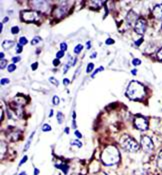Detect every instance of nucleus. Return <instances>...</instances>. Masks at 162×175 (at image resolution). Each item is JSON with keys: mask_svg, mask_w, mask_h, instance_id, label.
I'll return each instance as SVG.
<instances>
[{"mask_svg": "<svg viewBox=\"0 0 162 175\" xmlns=\"http://www.w3.org/2000/svg\"><path fill=\"white\" fill-rule=\"evenodd\" d=\"M101 160L104 165L107 166H111L118 163L120 160V154L118 149L113 145L107 146L101 153Z\"/></svg>", "mask_w": 162, "mask_h": 175, "instance_id": "1", "label": "nucleus"}, {"mask_svg": "<svg viewBox=\"0 0 162 175\" xmlns=\"http://www.w3.org/2000/svg\"><path fill=\"white\" fill-rule=\"evenodd\" d=\"M146 94L145 87L141 83L137 81H132L128 85V88L126 90V95L128 98L132 100H140L142 99Z\"/></svg>", "mask_w": 162, "mask_h": 175, "instance_id": "2", "label": "nucleus"}, {"mask_svg": "<svg viewBox=\"0 0 162 175\" xmlns=\"http://www.w3.org/2000/svg\"><path fill=\"white\" fill-rule=\"evenodd\" d=\"M120 145L122 146L123 149L128 152H136L140 147L136 140L127 134H124L120 138Z\"/></svg>", "mask_w": 162, "mask_h": 175, "instance_id": "3", "label": "nucleus"}, {"mask_svg": "<svg viewBox=\"0 0 162 175\" xmlns=\"http://www.w3.org/2000/svg\"><path fill=\"white\" fill-rule=\"evenodd\" d=\"M21 17L23 21L34 22V21H37L38 19H39V14L34 10H26V11H22Z\"/></svg>", "mask_w": 162, "mask_h": 175, "instance_id": "4", "label": "nucleus"}, {"mask_svg": "<svg viewBox=\"0 0 162 175\" xmlns=\"http://www.w3.org/2000/svg\"><path fill=\"white\" fill-rule=\"evenodd\" d=\"M141 147L145 153H151L154 149V144L149 136H143L141 138Z\"/></svg>", "mask_w": 162, "mask_h": 175, "instance_id": "5", "label": "nucleus"}, {"mask_svg": "<svg viewBox=\"0 0 162 175\" xmlns=\"http://www.w3.org/2000/svg\"><path fill=\"white\" fill-rule=\"evenodd\" d=\"M134 126L136 129L140 131H145L148 128V121L145 117L142 116H137L134 119Z\"/></svg>", "mask_w": 162, "mask_h": 175, "instance_id": "6", "label": "nucleus"}, {"mask_svg": "<svg viewBox=\"0 0 162 175\" xmlns=\"http://www.w3.org/2000/svg\"><path fill=\"white\" fill-rule=\"evenodd\" d=\"M134 29L136 31V33L140 34V35L144 34V32L146 30V21L143 18H139L136 21V23H135Z\"/></svg>", "mask_w": 162, "mask_h": 175, "instance_id": "7", "label": "nucleus"}, {"mask_svg": "<svg viewBox=\"0 0 162 175\" xmlns=\"http://www.w3.org/2000/svg\"><path fill=\"white\" fill-rule=\"evenodd\" d=\"M30 3L33 5V8L42 11V12H45L48 9V2L47 1H31Z\"/></svg>", "mask_w": 162, "mask_h": 175, "instance_id": "8", "label": "nucleus"}, {"mask_svg": "<svg viewBox=\"0 0 162 175\" xmlns=\"http://www.w3.org/2000/svg\"><path fill=\"white\" fill-rule=\"evenodd\" d=\"M66 12H67V6H65V5L64 6H57L53 11V15L60 18V17H63L66 14Z\"/></svg>", "mask_w": 162, "mask_h": 175, "instance_id": "9", "label": "nucleus"}, {"mask_svg": "<svg viewBox=\"0 0 162 175\" xmlns=\"http://www.w3.org/2000/svg\"><path fill=\"white\" fill-rule=\"evenodd\" d=\"M138 15L134 12V11H130L127 15V21H128L129 25H135L136 21L138 20Z\"/></svg>", "mask_w": 162, "mask_h": 175, "instance_id": "10", "label": "nucleus"}, {"mask_svg": "<svg viewBox=\"0 0 162 175\" xmlns=\"http://www.w3.org/2000/svg\"><path fill=\"white\" fill-rule=\"evenodd\" d=\"M152 13H153L154 17H155L156 19L162 20V4L156 5V6L154 7L153 11H152Z\"/></svg>", "mask_w": 162, "mask_h": 175, "instance_id": "11", "label": "nucleus"}, {"mask_svg": "<svg viewBox=\"0 0 162 175\" xmlns=\"http://www.w3.org/2000/svg\"><path fill=\"white\" fill-rule=\"evenodd\" d=\"M14 44H15V42L14 41H12V40H5V41H3V43H2V46H3V48L4 49H9V48H11L12 46H14Z\"/></svg>", "mask_w": 162, "mask_h": 175, "instance_id": "12", "label": "nucleus"}, {"mask_svg": "<svg viewBox=\"0 0 162 175\" xmlns=\"http://www.w3.org/2000/svg\"><path fill=\"white\" fill-rule=\"evenodd\" d=\"M133 175H148L147 171L145 170V169H137V170L134 171V173H133Z\"/></svg>", "mask_w": 162, "mask_h": 175, "instance_id": "13", "label": "nucleus"}, {"mask_svg": "<svg viewBox=\"0 0 162 175\" xmlns=\"http://www.w3.org/2000/svg\"><path fill=\"white\" fill-rule=\"evenodd\" d=\"M63 121H64V115L61 112H58L57 113V122H58V124H62Z\"/></svg>", "mask_w": 162, "mask_h": 175, "instance_id": "14", "label": "nucleus"}, {"mask_svg": "<svg viewBox=\"0 0 162 175\" xmlns=\"http://www.w3.org/2000/svg\"><path fill=\"white\" fill-rule=\"evenodd\" d=\"M157 165H158V167H159V168L162 170V151L160 152V153H159V155H158Z\"/></svg>", "mask_w": 162, "mask_h": 175, "instance_id": "15", "label": "nucleus"}, {"mask_svg": "<svg viewBox=\"0 0 162 175\" xmlns=\"http://www.w3.org/2000/svg\"><path fill=\"white\" fill-rule=\"evenodd\" d=\"M82 48H83L82 44H78L76 47H74V53L75 54H79L81 52V50H82Z\"/></svg>", "mask_w": 162, "mask_h": 175, "instance_id": "16", "label": "nucleus"}, {"mask_svg": "<svg viewBox=\"0 0 162 175\" xmlns=\"http://www.w3.org/2000/svg\"><path fill=\"white\" fill-rule=\"evenodd\" d=\"M57 168H59V169H62V170H63V172L65 173H67V171H68V166L67 165H57Z\"/></svg>", "mask_w": 162, "mask_h": 175, "instance_id": "17", "label": "nucleus"}, {"mask_svg": "<svg viewBox=\"0 0 162 175\" xmlns=\"http://www.w3.org/2000/svg\"><path fill=\"white\" fill-rule=\"evenodd\" d=\"M71 145H76L77 147H82V143L78 140H71Z\"/></svg>", "mask_w": 162, "mask_h": 175, "instance_id": "18", "label": "nucleus"}, {"mask_svg": "<svg viewBox=\"0 0 162 175\" xmlns=\"http://www.w3.org/2000/svg\"><path fill=\"white\" fill-rule=\"evenodd\" d=\"M40 41H41V38H40L39 36H36V37L33 38V40L31 41V44L35 45V44H37L38 42H40Z\"/></svg>", "mask_w": 162, "mask_h": 175, "instance_id": "19", "label": "nucleus"}, {"mask_svg": "<svg viewBox=\"0 0 162 175\" xmlns=\"http://www.w3.org/2000/svg\"><path fill=\"white\" fill-rule=\"evenodd\" d=\"M27 39H26L25 37H20V39H19V44L21 45H25V44H27Z\"/></svg>", "mask_w": 162, "mask_h": 175, "instance_id": "20", "label": "nucleus"}, {"mask_svg": "<svg viewBox=\"0 0 162 175\" xmlns=\"http://www.w3.org/2000/svg\"><path fill=\"white\" fill-rule=\"evenodd\" d=\"M93 68H94V64H93V63H89L88 65H87L86 72H87V73H90V72L93 70Z\"/></svg>", "mask_w": 162, "mask_h": 175, "instance_id": "21", "label": "nucleus"}, {"mask_svg": "<svg viewBox=\"0 0 162 175\" xmlns=\"http://www.w3.org/2000/svg\"><path fill=\"white\" fill-rule=\"evenodd\" d=\"M51 130V126L49 124H44L42 126V131L44 132H47V131H50Z\"/></svg>", "mask_w": 162, "mask_h": 175, "instance_id": "22", "label": "nucleus"}, {"mask_svg": "<svg viewBox=\"0 0 162 175\" xmlns=\"http://www.w3.org/2000/svg\"><path fill=\"white\" fill-rule=\"evenodd\" d=\"M19 30H20V29H19L18 26H13V27L11 28V33H12V34H17L19 32Z\"/></svg>", "mask_w": 162, "mask_h": 175, "instance_id": "23", "label": "nucleus"}, {"mask_svg": "<svg viewBox=\"0 0 162 175\" xmlns=\"http://www.w3.org/2000/svg\"><path fill=\"white\" fill-rule=\"evenodd\" d=\"M7 69H8V72H13L16 69V65H15V64H10V65H8Z\"/></svg>", "mask_w": 162, "mask_h": 175, "instance_id": "24", "label": "nucleus"}, {"mask_svg": "<svg viewBox=\"0 0 162 175\" xmlns=\"http://www.w3.org/2000/svg\"><path fill=\"white\" fill-rule=\"evenodd\" d=\"M60 50H61V51L67 50V44H66V42L60 43Z\"/></svg>", "mask_w": 162, "mask_h": 175, "instance_id": "25", "label": "nucleus"}, {"mask_svg": "<svg viewBox=\"0 0 162 175\" xmlns=\"http://www.w3.org/2000/svg\"><path fill=\"white\" fill-rule=\"evenodd\" d=\"M59 101H60V99H59L58 96H56V95H55V96H53V104H54V105H58Z\"/></svg>", "mask_w": 162, "mask_h": 175, "instance_id": "26", "label": "nucleus"}, {"mask_svg": "<svg viewBox=\"0 0 162 175\" xmlns=\"http://www.w3.org/2000/svg\"><path fill=\"white\" fill-rule=\"evenodd\" d=\"M49 81H50L51 83H53V84H54L55 86H58L59 82H58V81L56 80V79L54 78V77H50V78H49Z\"/></svg>", "mask_w": 162, "mask_h": 175, "instance_id": "27", "label": "nucleus"}, {"mask_svg": "<svg viewBox=\"0 0 162 175\" xmlns=\"http://www.w3.org/2000/svg\"><path fill=\"white\" fill-rule=\"evenodd\" d=\"M64 56V51H58V52L56 53V58L57 59H59V58H62V57Z\"/></svg>", "mask_w": 162, "mask_h": 175, "instance_id": "28", "label": "nucleus"}, {"mask_svg": "<svg viewBox=\"0 0 162 175\" xmlns=\"http://www.w3.org/2000/svg\"><path fill=\"white\" fill-rule=\"evenodd\" d=\"M6 64H7L6 60L2 59V60H1V62H0V68H1V69H3V68H4L5 66H6Z\"/></svg>", "mask_w": 162, "mask_h": 175, "instance_id": "29", "label": "nucleus"}, {"mask_svg": "<svg viewBox=\"0 0 162 175\" xmlns=\"http://www.w3.org/2000/svg\"><path fill=\"white\" fill-rule=\"evenodd\" d=\"M32 136H33V134H32L31 136H30L29 140H28V142H27V145H26V146H25V148H24V149H25V151H26V150L28 149V148H29V146H30V143H31V140H32Z\"/></svg>", "mask_w": 162, "mask_h": 175, "instance_id": "30", "label": "nucleus"}, {"mask_svg": "<svg viewBox=\"0 0 162 175\" xmlns=\"http://www.w3.org/2000/svg\"><path fill=\"white\" fill-rule=\"evenodd\" d=\"M8 83H9V79H8V78H3V79H1V85L8 84Z\"/></svg>", "mask_w": 162, "mask_h": 175, "instance_id": "31", "label": "nucleus"}, {"mask_svg": "<svg viewBox=\"0 0 162 175\" xmlns=\"http://www.w3.org/2000/svg\"><path fill=\"white\" fill-rule=\"evenodd\" d=\"M157 58L159 60H162V48L157 52Z\"/></svg>", "mask_w": 162, "mask_h": 175, "instance_id": "32", "label": "nucleus"}, {"mask_svg": "<svg viewBox=\"0 0 162 175\" xmlns=\"http://www.w3.org/2000/svg\"><path fill=\"white\" fill-rule=\"evenodd\" d=\"M15 51H16V53H20L22 51V46L20 44L19 45H17V47H16V49H15Z\"/></svg>", "mask_w": 162, "mask_h": 175, "instance_id": "33", "label": "nucleus"}, {"mask_svg": "<svg viewBox=\"0 0 162 175\" xmlns=\"http://www.w3.org/2000/svg\"><path fill=\"white\" fill-rule=\"evenodd\" d=\"M132 63L134 64V65H140L141 64V61L139 59H133V61H132Z\"/></svg>", "mask_w": 162, "mask_h": 175, "instance_id": "34", "label": "nucleus"}, {"mask_svg": "<svg viewBox=\"0 0 162 175\" xmlns=\"http://www.w3.org/2000/svg\"><path fill=\"white\" fill-rule=\"evenodd\" d=\"M12 61H13V63H16V62L20 61V57H19V56L13 57V58H12Z\"/></svg>", "mask_w": 162, "mask_h": 175, "instance_id": "35", "label": "nucleus"}, {"mask_svg": "<svg viewBox=\"0 0 162 175\" xmlns=\"http://www.w3.org/2000/svg\"><path fill=\"white\" fill-rule=\"evenodd\" d=\"M27 159H28V157H27V156H24L23 158H22V160L20 161V163H19V165H22L24 162H26V161H27Z\"/></svg>", "mask_w": 162, "mask_h": 175, "instance_id": "36", "label": "nucleus"}, {"mask_svg": "<svg viewBox=\"0 0 162 175\" xmlns=\"http://www.w3.org/2000/svg\"><path fill=\"white\" fill-rule=\"evenodd\" d=\"M102 70H103V67H100V68H98V69H96V71H95L94 73L92 74V77H94V76H95V74H96V73H98V72H100V71H102Z\"/></svg>", "mask_w": 162, "mask_h": 175, "instance_id": "37", "label": "nucleus"}, {"mask_svg": "<svg viewBox=\"0 0 162 175\" xmlns=\"http://www.w3.org/2000/svg\"><path fill=\"white\" fill-rule=\"evenodd\" d=\"M75 135H76V137L77 138H82V135H81V133H80L79 131L76 130L75 131Z\"/></svg>", "mask_w": 162, "mask_h": 175, "instance_id": "38", "label": "nucleus"}, {"mask_svg": "<svg viewBox=\"0 0 162 175\" xmlns=\"http://www.w3.org/2000/svg\"><path fill=\"white\" fill-rule=\"evenodd\" d=\"M37 67H38V63H37V62H35V63H33V64L31 65V68H32L33 70L37 69Z\"/></svg>", "mask_w": 162, "mask_h": 175, "instance_id": "39", "label": "nucleus"}, {"mask_svg": "<svg viewBox=\"0 0 162 175\" xmlns=\"http://www.w3.org/2000/svg\"><path fill=\"white\" fill-rule=\"evenodd\" d=\"M69 67H70V66L68 65V64H66V65L64 66V68H63V72H64V73H66V72L68 71V69H69Z\"/></svg>", "mask_w": 162, "mask_h": 175, "instance_id": "40", "label": "nucleus"}, {"mask_svg": "<svg viewBox=\"0 0 162 175\" xmlns=\"http://www.w3.org/2000/svg\"><path fill=\"white\" fill-rule=\"evenodd\" d=\"M53 64H54L55 66H57V65H59L60 64V61H59V59H55V60H53Z\"/></svg>", "mask_w": 162, "mask_h": 175, "instance_id": "41", "label": "nucleus"}, {"mask_svg": "<svg viewBox=\"0 0 162 175\" xmlns=\"http://www.w3.org/2000/svg\"><path fill=\"white\" fill-rule=\"evenodd\" d=\"M69 83H70V81L68 80L67 78H65V79H64V80H63V84H64V85H68V84H69Z\"/></svg>", "mask_w": 162, "mask_h": 175, "instance_id": "42", "label": "nucleus"}, {"mask_svg": "<svg viewBox=\"0 0 162 175\" xmlns=\"http://www.w3.org/2000/svg\"><path fill=\"white\" fill-rule=\"evenodd\" d=\"M114 41L112 40V39H107V40H106V44H112V43H113Z\"/></svg>", "mask_w": 162, "mask_h": 175, "instance_id": "43", "label": "nucleus"}, {"mask_svg": "<svg viewBox=\"0 0 162 175\" xmlns=\"http://www.w3.org/2000/svg\"><path fill=\"white\" fill-rule=\"evenodd\" d=\"M39 174V169L34 168V175H38Z\"/></svg>", "mask_w": 162, "mask_h": 175, "instance_id": "44", "label": "nucleus"}, {"mask_svg": "<svg viewBox=\"0 0 162 175\" xmlns=\"http://www.w3.org/2000/svg\"><path fill=\"white\" fill-rule=\"evenodd\" d=\"M87 47H86V48L87 49H89V48H90V47H91V42H90V41H87Z\"/></svg>", "mask_w": 162, "mask_h": 175, "instance_id": "45", "label": "nucleus"}, {"mask_svg": "<svg viewBox=\"0 0 162 175\" xmlns=\"http://www.w3.org/2000/svg\"><path fill=\"white\" fill-rule=\"evenodd\" d=\"M79 72H80V68H78V69H77V71H76V74H75V75H74V78H75L76 76H77L78 74H79Z\"/></svg>", "mask_w": 162, "mask_h": 175, "instance_id": "46", "label": "nucleus"}, {"mask_svg": "<svg viewBox=\"0 0 162 175\" xmlns=\"http://www.w3.org/2000/svg\"><path fill=\"white\" fill-rule=\"evenodd\" d=\"M0 58H1V60H2L3 58H4V53H2V52L0 53Z\"/></svg>", "mask_w": 162, "mask_h": 175, "instance_id": "47", "label": "nucleus"}, {"mask_svg": "<svg viewBox=\"0 0 162 175\" xmlns=\"http://www.w3.org/2000/svg\"><path fill=\"white\" fill-rule=\"evenodd\" d=\"M2 29H3V23L1 22V23H0V30H1V32H2Z\"/></svg>", "mask_w": 162, "mask_h": 175, "instance_id": "48", "label": "nucleus"}, {"mask_svg": "<svg viewBox=\"0 0 162 175\" xmlns=\"http://www.w3.org/2000/svg\"><path fill=\"white\" fill-rule=\"evenodd\" d=\"M7 21H8V17H5L4 20H3V22H7Z\"/></svg>", "mask_w": 162, "mask_h": 175, "instance_id": "49", "label": "nucleus"}, {"mask_svg": "<svg viewBox=\"0 0 162 175\" xmlns=\"http://www.w3.org/2000/svg\"><path fill=\"white\" fill-rule=\"evenodd\" d=\"M53 115V110H50V113H49V116H50V117H51V116H52Z\"/></svg>", "mask_w": 162, "mask_h": 175, "instance_id": "50", "label": "nucleus"}, {"mask_svg": "<svg viewBox=\"0 0 162 175\" xmlns=\"http://www.w3.org/2000/svg\"><path fill=\"white\" fill-rule=\"evenodd\" d=\"M19 175H27V173H26V172H21Z\"/></svg>", "mask_w": 162, "mask_h": 175, "instance_id": "51", "label": "nucleus"}, {"mask_svg": "<svg viewBox=\"0 0 162 175\" xmlns=\"http://www.w3.org/2000/svg\"><path fill=\"white\" fill-rule=\"evenodd\" d=\"M98 175H108V174H106V173H104V172H101V173H99Z\"/></svg>", "mask_w": 162, "mask_h": 175, "instance_id": "52", "label": "nucleus"}, {"mask_svg": "<svg viewBox=\"0 0 162 175\" xmlns=\"http://www.w3.org/2000/svg\"><path fill=\"white\" fill-rule=\"evenodd\" d=\"M91 57H92V58H95V57H96V53H93V55Z\"/></svg>", "mask_w": 162, "mask_h": 175, "instance_id": "53", "label": "nucleus"}, {"mask_svg": "<svg viewBox=\"0 0 162 175\" xmlns=\"http://www.w3.org/2000/svg\"><path fill=\"white\" fill-rule=\"evenodd\" d=\"M132 74H134V75H135V74H136V70H132Z\"/></svg>", "mask_w": 162, "mask_h": 175, "instance_id": "54", "label": "nucleus"}, {"mask_svg": "<svg viewBox=\"0 0 162 175\" xmlns=\"http://www.w3.org/2000/svg\"><path fill=\"white\" fill-rule=\"evenodd\" d=\"M65 132H66V133H69V129H68V128H65Z\"/></svg>", "mask_w": 162, "mask_h": 175, "instance_id": "55", "label": "nucleus"}, {"mask_svg": "<svg viewBox=\"0 0 162 175\" xmlns=\"http://www.w3.org/2000/svg\"><path fill=\"white\" fill-rule=\"evenodd\" d=\"M161 30H162V26H161Z\"/></svg>", "mask_w": 162, "mask_h": 175, "instance_id": "56", "label": "nucleus"}]
</instances>
